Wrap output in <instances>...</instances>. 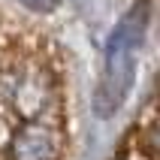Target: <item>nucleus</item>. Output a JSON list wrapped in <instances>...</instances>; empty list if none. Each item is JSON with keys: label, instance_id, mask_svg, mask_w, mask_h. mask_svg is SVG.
Here are the masks:
<instances>
[{"label": "nucleus", "instance_id": "nucleus-2", "mask_svg": "<svg viewBox=\"0 0 160 160\" xmlns=\"http://www.w3.org/2000/svg\"><path fill=\"white\" fill-rule=\"evenodd\" d=\"M63 133L52 115L18 121L0 148V160H61Z\"/></svg>", "mask_w": 160, "mask_h": 160}, {"label": "nucleus", "instance_id": "nucleus-1", "mask_svg": "<svg viewBox=\"0 0 160 160\" xmlns=\"http://www.w3.org/2000/svg\"><path fill=\"white\" fill-rule=\"evenodd\" d=\"M145 27H148V9L136 3L130 12L121 15L112 36L106 39L103 72H100V85L94 94V109L100 118H112L124 106L136 79V54L145 42Z\"/></svg>", "mask_w": 160, "mask_h": 160}]
</instances>
